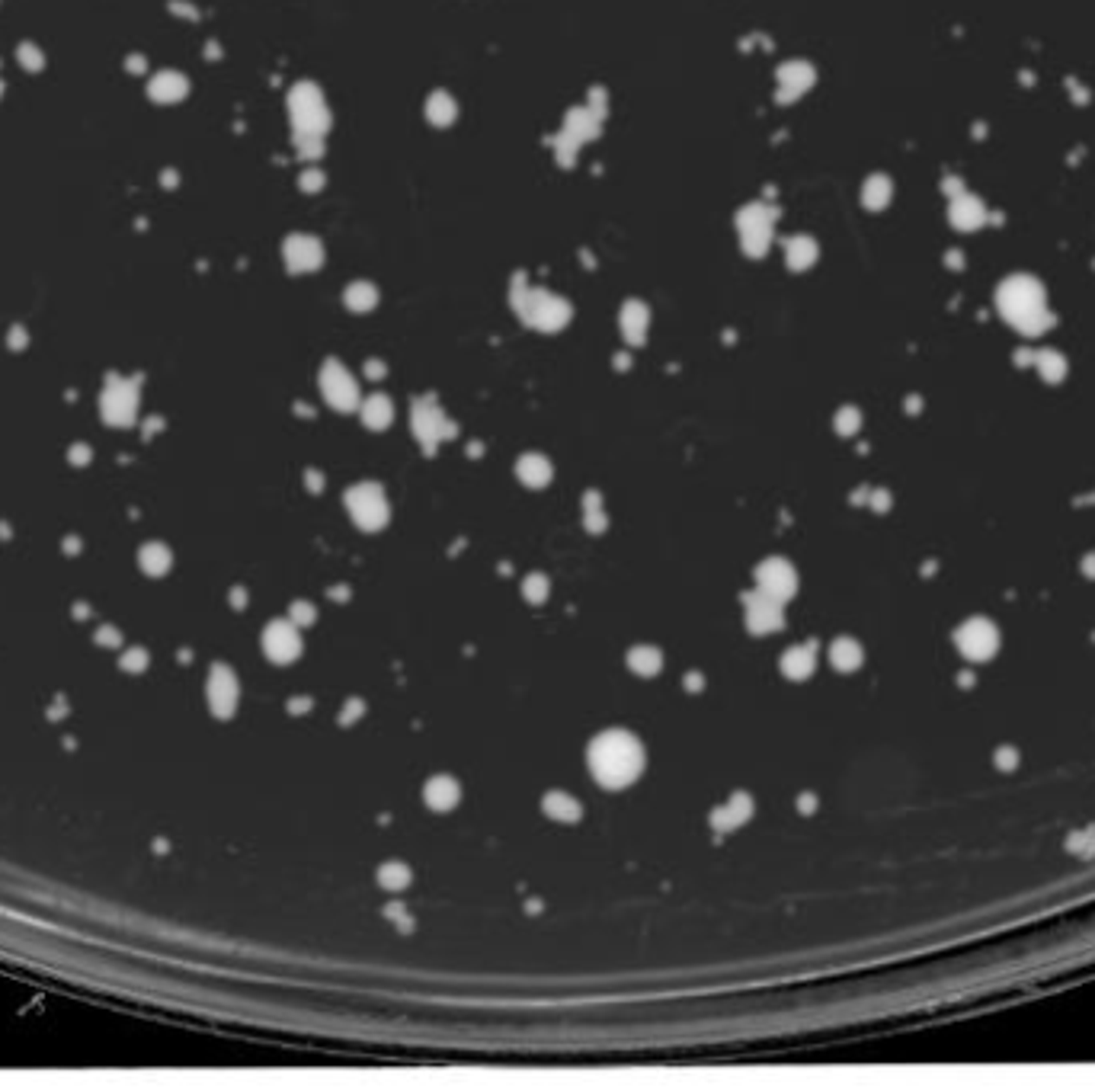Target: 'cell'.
<instances>
[{"label":"cell","mask_w":1095,"mask_h":1092,"mask_svg":"<svg viewBox=\"0 0 1095 1092\" xmlns=\"http://www.w3.org/2000/svg\"><path fill=\"white\" fill-rule=\"evenodd\" d=\"M513 308L516 315L535 330L554 334L570 321V305L560 295L548 292V289H528V285H516L513 289Z\"/></svg>","instance_id":"2"},{"label":"cell","mask_w":1095,"mask_h":1092,"mask_svg":"<svg viewBox=\"0 0 1095 1092\" xmlns=\"http://www.w3.org/2000/svg\"><path fill=\"white\" fill-rule=\"evenodd\" d=\"M455 116H458V106H455V100L449 94L439 90V94H432L430 100H426V119H430L432 126H439V128L452 126Z\"/></svg>","instance_id":"22"},{"label":"cell","mask_w":1095,"mask_h":1092,"mask_svg":"<svg viewBox=\"0 0 1095 1092\" xmlns=\"http://www.w3.org/2000/svg\"><path fill=\"white\" fill-rule=\"evenodd\" d=\"M263 651L269 653V660L275 663H292L301 653V634L298 625L292 619L288 621H273L263 631Z\"/></svg>","instance_id":"10"},{"label":"cell","mask_w":1095,"mask_h":1092,"mask_svg":"<svg viewBox=\"0 0 1095 1092\" xmlns=\"http://www.w3.org/2000/svg\"><path fill=\"white\" fill-rule=\"evenodd\" d=\"M807 77H811V74H807V68H804V64H785V68H781L779 71V90L785 96H798L800 90H804V87H807Z\"/></svg>","instance_id":"25"},{"label":"cell","mask_w":1095,"mask_h":1092,"mask_svg":"<svg viewBox=\"0 0 1095 1092\" xmlns=\"http://www.w3.org/2000/svg\"><path fill=\"white\" fill-rule=\"evenodd\" d=\"M749 814H753V801H749L747 795H734L727 804H721V808L711 814V823H715V830L724 833V830L740 827V823H747Z\"/></svg>","instance_id":"14"},{"label":"cell","mask_w":1095,"mask_h":1092,"mask_svg":"<svg viewBox=\"0 0 1095 1092\" xmlns=\"http://www.w3.org/2000/svg\"><path fill=\"white\" fill-rule=\"evenodd\" d=\"M324 263V247L311 234H292L285 241V266L292 273H311Z\"/></svg>","instance_id":"11"},{"label":"cell","mask_w":1095,"mask_h":1092,"mask_svg":"<svg viewBox=\"0 0 1095 1092\" xmlns=\"http://www.w3.org/2000/svg\"><path fill=\"white\" fill-rule=\"evenodd\" d=\"M379 884L385 891H404L411 884V868L404 861H385L379 872Z\"/></svg>","instance_id":"26"},{"label":"cell","mask_w":1095,"mask_h":1092,"mask_svg":"<svg viewBox=\"0 0 1095 1092\" xmlns=\"http://www.w3.org/2000/svg\"><path fill=\"white\" fill-rule=\"evenodd\" d=\"M314 619H317V612L311 602H295V606H292V621H295V625H311Z\"/></svg>","instance_id":"31"},{"label":"cell","mask_w":1095,"mask_h":1092,"mask_svg":"<svg viewBox=\"0 0 1095 1092\" xmlns=\"http://www.w3.org/2000/svg\"><path fill=\"white\" fill-rule=\"evenodd\" d=\"M628 666H632L638 676H657L660 666H664V653L651 647V644H641V647H634L628 653Z\"/></svg>","instance_id":"21"},{"label":"cell","mask_w":1095,"mask_h":1092,"mask_svg":"<svg viewBox=\"0 0 1095 1092\" xmlns=\"http://www.w3.org/2000/svg\"><path fill=\"white\" fill-rule=\"evenodd\" d=\"M548 593H551V587H548V577H541V574H532V577L522 580V596L528 602H545Z\"/></svg>","instance_id":"29"},{"label":"cell","mask_w":1095,"mask_h":1092,"mask_svg":"<svg viewBox=\"0 0 1095 1092\" xmlns=\"http://www.w3.org/2000/svg\"><path fill=\"white\" fill-rule=\"evenodd\" d=\"M756 583L762 593H769L772 599H785L794 596V589H798V577H794V570H791L788 561H781V557H769V561H762L756 570Z\"/></svg>","instance_id":"9"},{"label":"cell","mask_w":1095,"mask_h":1092,"mask_svg":"<svg viewBox=\"0 0 1095 1092\" xmlns=\"http://www.w3.org/2000/svg\"><path fill=\"white\" fill-rule=\"evenodd\" d=\"M462 798V791H458V782L452 776H436L430 778V785H426V804L432 810H452Z\"/></svg>","instance_id":"17"},{"label":"cell","mask_w":1095,"mask_h":1092,"mask_svg":"<svg viewBox=\"0 0 1095 1092\" xmlns=\"http://www.w3.org/2000/svg\"><path fill=\"white\" fill-rule=\"evenodd\" d=\"M830 657L839 670H852V666H859V647H855L852 641H836L833 644Z\"/></svg>","instance_id":"28"},{"label":"cell","mask_w":1095,"mask_h":1092,"mask_svg":"<svg viewBox=\"0 0 1095 1092\" xmlns=\"http://www.w3.org/2000/svg\"><path fill=\"white\" fill-rule=\"evenodd\" d=\"M359 410H362V423H366L369 430H385V426L394 420V404H391L385 394H372V398H366L362 404H359Z\"/></svg>","instance_id":"19"},{"label":"cell","mask_w":1095,"mask_h":1092,"mask_svg":"<svg viewBox=\"0 0 1095 1092\" xmlns=\"http://www.w3.org/2000/svg\"><path fill=\"white\" fill-rule=\"evenodd\" d=\"M20 62H26L29 68H42V58H39V52H36V49H29V45H26V49H20Z\"/></svg>","instance_id":"32"},{"label":"cell","mask_w":1095,"mask_h":1092,"mask_svg":"<svg viewBox=\"0 0 1095 1092\" xmlns=\"http://www.w3.org/2000/svg\"><path fill=\"white\" fill-rule=\"evenodd\" d=\"M359 714H362V702H349L347 712H340V721L347 725V721H353V718H359Z\"/></svg>","instance_id":"33"},{"label":"cell","mask_w":1095,"mask_h":1092,"mask_svg":"<svg viewBox=\"0 0 1095 1092\" xmlns=\"http://www.w3.org/2000/svg\"><path fill=\"white\" fill-rule=\"evenodd\" d=\"M343 302H347L356 315H366V311H372V308L379 305V292H375L372 283H353L347 289V295H343Z\"/></svg>","instance_id":"23"},{"label":"cell","mask_w":1095,"mask_h":1092,"mask_svg":"<svg viewBox=\"0 0 1095 1092\" xmlns=\"http://www.w3.org/2000/svg\"><path fill=\"white\" fill-rule=\"evenodd\" d=\"M148 94L158 100V103H177L186 96V77L177 71H160L151 77L148 84Z\"/></svg>","instance_id":"16"},{"label":"cell","mask_w":1095,"mask_h":1092,"mask_svg":"<svg viewBox=\"0 0 1095 1092\" xmlns=\"http://www.w3.org/2000/svg\"><path fill=\"white\" fill-rule=\"evenodd\" d=\"M347 510L356 519L359 529H366V532H375V529L388 523V497H385L379 484L362 481L356 487H349Z\"/></svg>","instance_id":"4"},{"label":"cell","mask_w":1095,"mask_h":1092,"mask_svg":"<svg viewBox=\"0 0 1095 1092\" xmlns=\"http://www.w3.org/2000/svg\"><path fill=\"white\" fill-rule=\"evenodd\" d=\"M541 808H545L548 817L564 820V823H570V820L580 817V801L570 798V795H564V791H551V795H545Z\"/></svg>","instance_id":"20"},{"label":"cell","mask_w":1095,"mask_h":1092,"mask_svg":"<svg viewBox=\"0 0 1095 1092\" xmlns=\"http://www.w3.org/2000/svg\"><path fill=\"white\" fill-rule=\"evenodd\" d=\"M288 116L295 126V135H317L324 138L330 128V109L324 103V94L314 84H298L288 94Z\"/></svg>","instance_id":"3"},{"label":"cell","mask_w":1095,"mask_h":1092,"mask_svg":"<svg viewBox=\"0 0 1095 1092\" xmlns=\"http://www.w3.org/2000/svg\"><path fill=\"white\" fill-rule=\"evenodd\" d=\"M781 670L788 673L791 679H804V676L813 670V651L811 647H791V651H785Z\"/></svg>","instance_id":"24"},{"label":"cell","mask_w":1095,"mask_h":1092,"mask_svg":"<svg viewBox=\"0 0 1095 1092\" xmlns=\"http://www.w3.org/2000/svg\"><path fill=\"white\" fill-rule=\"evenodd\" d=\"M772 224H775V215H772V209H766L762 202H753V205H747V209L737 215L740 244H743V250H747L749 257H762V253L769 250Z\"/></svg>","instance_id":"5"},{"label":"cell","mask_w":1095,"mask_h":1092,"mask_svg":"<svg viewBox=\"0 0 1095 1092\" xmlns=\"http://www.w3.org/2000/svg\"><path fill=\"white\" fill-rule=\"evenodd\" d=\"M583 510H586V529L590 532H602L606 529V510H602V497L599 494H586L583 497Z\"/></svg>","instance_id":"27"},{"label":"cell","mask_w":1095,"mask_h":1092,"mask_svg":"<svg viewBox=\"0 0 1095 1092\" xmlns=\"http://www.w3.org/2000/svg\"><path fill=\"white\" fill-rule=\"evenodd\" d=\"M743 615H747V628L753 631V634H772V631H779L781 621H785L781 602L772 599L769 593H762V589L743 596Z\"/></svg>","instance_id":"8"},{"label":"cell","mask_w":1095,"mask_h":1092,"mask_svg":"<svg viewBox=\"0 0 1095 1092\" xmlns=\"http://www.w3.org/2000/svg\"><path fill=\"white\" fill-rule=\"evenodd\" d=\"M651 327V311L641 302H628L622 308V334L628 343H644V334Z\"/></svg>","instance_id":"18"},{"label":"cell","mask_w":1095,"mask_h":1092,"mask_svg":"<svg viewBox=\"0 0 1095 1092\" xmlns=\"http://www.w3.org/2000/svg\"><path fill=\"white\" fill-rule=\"evenodd\" d=\"M811 257H813V244L811 241L798 237V241L788 244V263H791V266H807V263H811Z\"/></svg>","instance_id":"30"},{"label":"cell","mask_w":1095,"mask_h":1092,"mask_svg":"<svg viewBox=\"0 0 1095 1092\" xmlns=\"http://www.w3.org/2000/svg\"><path fill=\"white\" fill-rule=\"evenodd\" d=\"M551 474H554L551 462H548L545 455H538V452H528V455H522L516 462V478L526 484V487H548V484H551Z\"/></svg>","instance_id":"15"},{"label":"cell","mask_w":1095,"mask_h":1092,"mask_svg":"<svg viewBox=\"0 0 1095 1092\" xmlns=\"http://www.w3.org/2000/svg\"><path fill=\"white\" fill-rule=\"evenodd\" d=\"M321 391H324L327 404L334 410H356L362 400H359V385L356 379L349 375L347 366H340L337 359H330L324 368H321Z\"/></svg>","instance_id":"7"},{"label":"cell","mask_w":1095,"mask_h":1092,"mask_svg":"<svg viewBox=\"0 0 1095 1092\" xmlns=\"http://www.w3.org/2000/svg\"><path fill=\"white\" fill-rule=\"evenodd\" d=\"M411 423H413V436H417V439H420L426 449H432L436 442L452 439V436H455V423L445 417L443 410H439V404H436L432 398H417V400H413Z\"/></svg>","instance_id":"6"},{"label":"cell","mask_w":1095,"mask_h":1092,"mask_svg":"<svg viewBox=\"0 0 1095 1092\" xmlns=\"http://www.w3.org/2000/svg\"><path fill=\"white\" fill-rule=\"evenodd\" d=\"M209 702L215 714H231L234 702H237V683H234V673L224 666H215L209 679Z\"/></svg>","instance_id":"13"},{"label":"cell","mask_w":1095,"mask_h":1092,"mask_svg":"<svg viewBox=\"0 0 1095 1092\" xmlns=\"http://www.w3.org/2000/svg\"><path fill=\"white\" fill-rule=\"evenodd\" d=\"M586 763H590V772L599 785L625 788L641 776L644 746L628 731H606L590 744Z\"/></svg>","instance_id":"1"},{"label":"cell","mask_w":1095,"mask_h":1092,"mask_svg":"<svg viewBox=\"0 0 1095 1092\" xmlns=\"http://www.w3.org/2000/svg\"><path fill=\"white\" fill-rule=\"evenodd\" d=\"M135 388L128 385V381H113L103 394V413L109 417L113 423H126L132 420V413H135Z\"/></svg>","instance_id":"12"}]
</instances>
